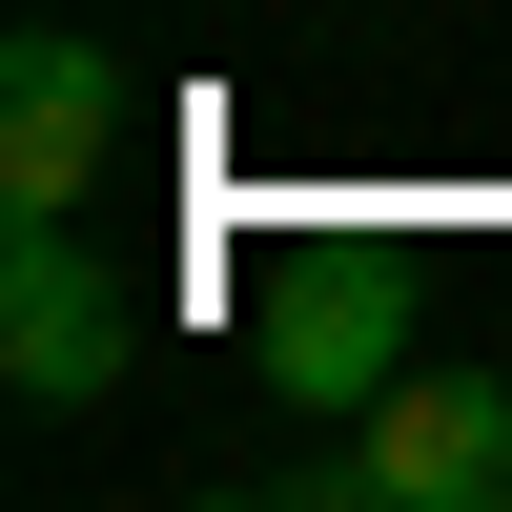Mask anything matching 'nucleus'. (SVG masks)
Returning <instances> with one entry per match:
<instances>
[{"instance_id": "obj_1", "label": "nucleus", "mask_w": 512, "mask_h": 512, "mask_svg": "<svg viewBox=\"0 0 512 512\" xmlns=\"http://www.w3.org/2000/svg\"><path fill=\"white\" fill-rule=\"evenodd\" d=\"M246 369L287 410H390L410 390V267L390 246H267L246 267Z\"/></svg>"}, {"instance_id": "obj_2", "label": "nucleus", "mask_w": 512, "mask_h": 512, "mask_svg": "<svg viewBox=\"0 0 512 512\" xmlns=\"http://www.w3.org/2000/svg\"><path fill=\"white\" fill-rule=\"evenodd\" d=\"M123 164V62L82 21H21L0 41V226H82Z\"/></svg>"}, {"instance_id": "obj_4", "label": "nucleus", "mask_w": 512, "mask_h": 512, "mask_svg": "<svg viewBox=\"0 0 512 512\" xmlns=\"http://www.w3.org/2000/svg\"><path fill=\"white\" fill-rule=\"evenodd\" d=\"M103 369H123V287L82 267V226H0V390L82 410Z\"/></svg>"}, {"instance_id": "obj_3", "label": "nucleus", "mask_w": 512, "mask_h": 512, "mask_svg": "<svg viewBox=\"0 0 512 512\" xmlns=\"http://www.w3.org/2000/svg\"><path fill=\"white\" fill-rule=\"evenodd\" d=\"M308 492H349V512H512V390L492 369H410Z\"/></svg>"}]
</instances>
